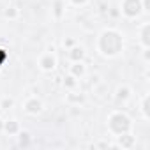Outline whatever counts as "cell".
<instances>
[{"instance_id":"cell-5","label":"cell","mask_w":150,"mask_h":150,"mask_svg":"<svg viewBox=\"0 0 150 150\" xmlns=\"http://www.w3.org/2000/svg\"><path fill=\"white\" fill-rule=\"evenodd\" d=\"M41 67L44 69V71H53L55 69V64H57V60H55V57L51 55V53H46L42 58H41Z\"/></svg>"},{"instance_id":"cell-3","label":"cell","mask_w":150,"mask_h":150,"mask_svg":"<svg viewBox=\"0 0 150 150\" xmlns=\"http://www.w3.org/2000/svg\"><path fill=\"white\" fill-rule=\"evenodd\" d=\"M122 13L127 18H138L139 13H143L141 0H124L122 2Z\"/></svg>"},{"instance_id":"cell-1","label":"cell","mask_w":150,"mask_h":150,"mask_svg":"<svg viewBox=\"0 0 150 150\" xmlns=\"http://www.w3.org/2000/svg\"><path fill=\"white\" fill-rule=\"evenodd\" d=\"M124 48V41H122V35L120 32L117 30H104L101 34V39H99V51L104 55V57H115L122 51Z\"/></svg>"},{"instance_id":"cell-11","label":"cell","mask_w":150,"mask_h":150,"mask_svg":"<svg viewBox=\"0 0 150 150\" xmlns=\"http://www.w3.org/2000/svg\"><path fill=\"white\" fill-rule=\"evenodd\" d=\"M141 113H143V118L145 120L150 118V113H148V94H145V97L141 101Z\"/></svg>"},{"instance_id":"cell-8","label":"cell","mask_w":150,"mask_h":150,"mask_svg":"<svg viewBox=\"0 0 150 150\" xmlns=\"http://www.w3.org/2000/svg\"><path fill=\"white\" fill-rule=\"evenodd\" d=\"M83 57H85V51H83V48H72V50L69 51V58H71V60H74V62H80V60H83Z\"/></svg>"},{"instance_id":"cell-14","label":"cell","mask_w":150,"mask_h":150,"mask_svg":"<svg viewBox=\"0 0 150 150\" xmlns=\"http://www.w3.org/2000/svg\"><path fill=\"white\" fill-rule=\"evenodd\" d=\"M0 106H2V110H7V108H11V106H13V99H7V97H6V99L2 101V104H0Z\"/></svg>"},{"instance_id":"cell-16","label":"cell","mask_w":150,"mask_h":150,"mask_svg":"<svg viewBox=\"0 0 150 150\" xmlns=\"http://www.w3.org/2000/svg\"><path fill=\"white\" fill-rule=\"evenodd\" d=\"M71 2H74V4H76V6H80V4H85L87 0H71Z\"/></svg>"},{"instance_id":"cell-9","label":"cell","mask_w":150,"mask_h":150,"mask_svg":"<svg viewBox=\"0 0 150 150\" xmlns=\"http://www.w3.org/2000/svg\"><path fill=\"white\" fill-rule=\"evenodd\" d=\"M129 97H131V90H129V87L122 85V87L117 88V99H118V101H127Z\"/></svg>"},{"instance_id":"cell-17","label":"cell","mask_w":150,"mask_h":150,"mask_svg":"<svg viewBox=\"0 0 150 150\" xmlns=\"http://www.w3.org/2000/svg\"><path fill=\"white\" fill-rule=\"evenodd\" d=\"M0 129H2V124H0Z\"/></svg>"},{"instance_id":"cell-12","label":"cell","mask_w":150,"mask_h":150,"mask_svg":"<svg viewBox=\"0 0 150 150\" xmlns=\"http://www.w3.org/2000/svg\"><path fill=\"white\" fill-rule=\"evenodd\" d=\"M6 131H7V132H11V134H13V132H16V131H18V122H14V120L7 122V124H6Z\"/></svg>"},{"instance_id":"cell-6","label":"cell","mask_w":150,"mask_h":150,"mask_svg":"<svg viewBox=\"0 0 150 150\" xmlns=\"http://www.w3.org/2000/svg\"><path fill=\"white\" fill-rule=\"evenodd\" d=\"M41 108H42V104H41V101L39 99H28L27 103H25V110L28 111V113H39L41 111Z\"/></svg>"},{"instance_id":"cell-15","label":"cell","mask_w":150,"mask_h":150,"mask_svg":"<svg viewBox=\"0 0 150 150\" xmlns=\"http://www.w3.org/2000/svg\"><path fill=\"white\" fill-rule=\"evenodd\" d=\"M14 16H16V7H7L6 18H14Z\"/></svg>"},{"instance_id":"cell-10","label":"cell","mask_w":150,"mask_h":150,"mask_svg":"<svg viewBox=\"0 0 150 150\" xmlns=\"http://www.w3.org/2000/svg\"><path fill=\"white\" fill-rule=\"evenodd\" d=\"M71 71H72L74 76H83V74H85V65L81 62H76V64L71 67Z\"/></svg>"},{"instance_id":"cell-7","label":"cell","mask_w":150,"mask_h":150,"mask_svg":"<svg viewBox=\"0 0 150 150\" xmlns=\"http://www.w3.org/2000/svg\"><path fill=\"white\" fill-rule=\"evenodd\" d=\"M118 145H120L122 148H131V146L134 145V136H131V134H127V132L118 134Z\"/></svg>"},{"instance_id":"cell-4","label":"cell","mask_w":150,"mask_h":150,"mask_svg":"<svg viewBox=\"0 0 150 150\" xmlns=\"http://www.w3.org/2000/svg\"><path fill=\"white\" fill-rule=\"evenodd\" d=\"M148 32H150V23L145 21L141 25V34H139V41L143 48H150V39H148Z\"/></svg>"},{"instance_id":"cell-2","label":"cell","mask_w":150,"mask_h":150,"mask_svg":"<svg viewBox=\"0 0 150 150\" xmlns=\"http://www.w3.org/2000/svg\"><path fill=\"white\" fill-rule=\"evenodd\" d=\"M108 125H110V131L118 136V134H124V132H127L131 129V118L125 113H122V111H115L110 117Z\"/></svg>"},{"instance_id":"cell-13","label":"cell","mask_w":150,"mask_h":150,"mask_svg":"<svg viewBox=\"0 0 150 150\" xmlns=\"http://www.w3.org/2000/svg\"><path fill=\"white\" fill-rule=\"evenodd\" d=\"M64 85H65V87H69V88L76 87V80H74V76H67V78L64 80Z\"/></svg>"}]
</instances>
